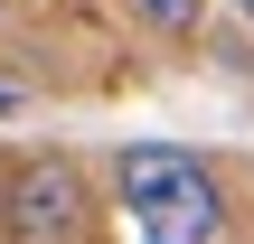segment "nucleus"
Segmentation results:
<instances>
[{
	"mask_svg": "<svg viewBox=\"0 0 254 244\" xmlns=\"http://www.w3.org/2000/svg\"><path fill=\"white\" fill-rule=\"evenodd\" d=\"M123 9H132L151 38H198V28H207V0H123Z\"/></svg>",
	"mask_w": 254,
	"mask_h": 244,
	"instance_id": "nucleus-3",
	"label": "nucleus"
},
{
	"mask_svg": "<svg viewBox=\"0 0 254 244\" xmlns=\"http://www.w3.org/2000/svg\"><path fill=\"white\" fill-rule=\"evenodd\" d=\"M113 188H123L141 244H226V226H236V197H226L217 160L189 150V141H132L113 160Z\"/></svg>",
	"mask_w": 254,
	"mask_h": 244,
	"instance_id": "nucleus-1",
	"label": "nucleus"
},
{
	"mask_svg": "<svg viewBox=\"0 0 254 244\" xmlns=\"http://www.w3.org/2000/svg\"><path fill=\"white\" fill-rule=\"evenodd\" d=\"M0 235L9 244H94V179L66 150H38L0 179Z\"/></svg>",
	"mask_w": 254,
	"mask_h": 244,
	"instance_id": "nucleus-2",
	"label": "nucleus"
},
{
	"mask_svg": "<svg viewBox=\"0 0 254 244\" xmlns=\"http://www.w3.org/2000/svg\"><path fill=\"white\" fill-rule=\"evenodd\" d=\"M236 9H245V19H254V0H236Z\"/></svg>",
	"mask_w": 254,
	"mask_h": 244,
	"instance_id": "nucleus-5",
	"label": "nucleus"
},
{
	"mask_svg": "<svg viewBox=\"0 0 254 244\" xmlns=\"http://www.w3.org/2000/svg\"><path fill=\"white\" fill-rule=\"evenodd\" d=\"M0 113H19V94H9V85H0Z\"/></svg>",
	"mask_w": 254,
	"mask_h": 244,
	"instance_id": "nucleus-4",
	"label": "nucleus"
}]
</instances>
